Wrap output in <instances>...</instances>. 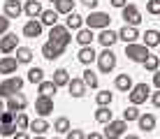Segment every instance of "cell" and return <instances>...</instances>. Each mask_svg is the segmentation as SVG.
<instances>
[{
	"label": "cell",
	"instance_id": "obj_1",
	"mask_svg": "<svg viewBox=\"0 0 160 139\" xmlns=\"http://www.w3.org/2000/svg\"><path fill=\"white\" fill-rule=\"evenodd\" d=\"M72 42V35H70V28L68 26H53L49 30V42H44L42 47V56L47 60H56L63 56V51L68 49V44Z\"/></svg>",
	"mask_w": 160,
	"mask_h": 139
},
{
	"label": "cell",
	"instance_id": "obj_2",
	"mask_svg": "<svg viewBox=\"0 0 160 139\" xmlns=\"http://www.w3.org/2000/svg\"><path fill=\"white\" fill-rule=\"evenodd\" d=\"M21 88H23V79L21 77H7L5 81H0V97L7 100L16 95V93H21Z\"/></svg>",
	"mask_w": 160,
	"mask_h": 139
},
{
	"label": "cell",
	"instance_id": "obj_3",
	"mask_svg": "<svg viewBox=\"0 0 160 139\" xmlns=\"http://www.w3.org/2000/svg\"><path fill=\"white\" fill-rule=\"evenodd\" d=\"M86 28H91V30H104V28H109V23H112V16H109L107 12H91L86 16Z\"/></svg>",
	"mask_w": 160,
	"mask_h": 139
},
{
	"label": "cell",
	"instance_id": "obj_4",
	"mask_svg": "<svg viewBox=\"0 0 160 139\" xmlns=\"http://www.w3.org/2000/svg\"><path fill=\"white\" fill-rule=\"evenodd\" d=\"M125 56L132 60V63H142L144 65V60L148 58V47L146 44H137V42H132V44H125Z\"/></svg>",
	"mask_w": 160,
	"mask_h": 139
},
{
	"label": "cell",
	"instance_id": "obj_5",
	"mask_svg": "<svg viewBox=\"0 0 160 139\" xmlns=\"http://www.w3.org/2000/svg\"><path fill=\"white\" fill-rule=\"evenodd\" d=\"M125 130H128V121H109L104 125V139H118V137H125Z\"/></svg>",
	"mask_w": 160,
	"mask_h": 139
},
{
	"label": "cell",
	"instance_id": "obj_6",
	"mask_svg": "<svg viewBox=\"0 0 160 139\" xmlns=\"http://www.w3.org/2000/svg\"><path fill=\"white\" fill-rule=\"evenodd\" d=\"M98 67H100L102 74H109V72L116 67V53L112 49H104L102 53H98Z\"/></svg>",
	"mask_w": 160,
	"mask_h": 139
},
{
	"label": "cell",
	"instance_id": "obj_7",
	"mask_svg": "<svg viewBox=\"0 0 160 139\" xmlns=\"http://www.w3.org/2000/svg\"><path fill=\"white\" fill-rule=\"evenodd\" d=\"M148 95H151V86H148V83H137V86H132V91L128 93V97H130V102H132V104H142V102H146Z\"/></svg>",
	"mask_w": 160,
	"mask_h": 139
},
{
	"label": "cell",
	"instance_id": "obj_8",
	"mask_svg": "<svg viewBox=\"0 0 160 139\" xmlns=\"http://www.w3.org/2000/svg\"><path fill=\"white\" fill-rule=\"evenodd\" d=\"M123 19H125V26H139L142 23V14H139V9H137V5H132V2H128L123 9Z\"/></svg>",
	"mask_w": 160,
	"mask_h": 139
},
{
	"label": "cell",
	"instance_id": "obj_9",
	"mask_svg": "<svg viewBox=\"0 0 160 139\" xmlns=\"http://www.w3.org/2000/svg\"><path fill=\"white\" fill-rule=\"evenodd\" d=\"M35 111L42 116V118H47L49 114H53V97L37 95V100H35Z\"/></svg>",
	"mask_w": 160,
	"mask_h": 139
},
{
	"label": "cell",
	"instance_id": "obj_10",
	"mask_svg": "<svg viewBox=\"0 0 160 139\" xmlns=\"http://www.w3.org/2000/svg\"><path fill=\"white\" fill-rule=\"evenodd\" d=\"M7 111H12V114H21V111L26 109V104H28V100H26L23 93H16V95L12 97H7Z\"/></svg>",
	"mask_w": 160,
	"mask_h": 139
},
{
	"label": "cell",
	"instance_id": "obj_11",
	"mask_svg": "<svg viewBox=\"0 0 160 139\" xmlns=\"http://www.w3.org/2000/svg\"><path fill=\"white\" fill-rule=\"evenodd\" d=\"M19 49V37L14 35V32H5L2 40H0V51L2 53H12Z\"/></svg>",
	"mask_w": 160,
	"mask_h": 139
},
{
	"label": "cell",
	"instance_id": "obj_12",
	"mask_svg": "<svg viewBox=\"0 0 160 139\" xmlns=\"http://www.w3.org/2000/svg\"><path fill=\"white\" fill-rule=\"evenodd\" d=\"M23 14V5L19 0H5V16L7 19H19Z\"/></svg>",
	"mask_w": 160,
	"mask_h": 139
},
{
	"label": "cell",
	"instance_id": "obj_13",
	"mask_svg": "<svg viewBox=\"0 0 160 139\" xmlns=\"http://www.w3.org/2000/svg\"><path fill=\"white\" fill-rule=\"evenodd\" d=\"M98 40H100V44H102L104 49H112L114 44L118 42V32H114L112 28H104L100 35H98Z\"/></svg>",
	"mask_w": 160,
	"mask_h": 139
},
{
	"label": "cell",
	"instance_id": "obj_14",
	"mask_svg": "<svg viewBox=\"0 0 160 139\" xmlns=\"http://www.w3.org/2000/svg\"><path fill=\"white\" fill-rule=\"evenodd\" d=\"M42 35V21H35L30 19L28 23L23 26V37H30V40H35V37Z\"/></svg>",
	"mask_w": 160,
	"mask_h": 139
},
{
	"label": "cell",
	"instance_id": "obj_15",
	"mask_svg": "<svg viewBox=\"0 0 160 139\" xmlns=\"http://www.w3.org/2000/svg\"><path fill=\"white\" fill-rule=\"evenodd\" d=\"M86 83H84V79H70V83H68V91H70V95L72 97H84L86 95Z\"/></svg>",
	"mask_w": 160,
	"mask_h": 139
},
{
	"label": "cell",
	"instance_id": "obj_16",
	"mask_svg": "<svg viewBox=\"0 0 160 139\" xmlns=\"http://www.w3.org/2000/svg\"><path fill=\"white\" fill-rule=\"evenodd\" d=\"M19 60L12 58V56H5V58H0V74H14L16 67H19Z\"/></svg>",
	"mask_w": 160,
	"mask_h": 139
},
{
	"label": "cell",
	"instance_id": "obj_17",
	"mask_svg": "<svg viewBox=\"0 0 160 139\" xmlns=\"http://www.w3.org/2000/svg\"><path fill=\"white\" fill-rule=\"evenodd\" d=\"M23 12L28 19H37V16H42V5H40V0H26V5H23Z\"/></svg>",
	"mask_w": 160,
	"mask_h": 139
},
{
	"label": "cell",
	"instance_id": "obj_18",
	"mask_svg": "<svg viewBox=\"0 0 160 139\" xmlns=\"http://www.w3.org/2000/svg\"><path fill=\"white\" fill-rule=\"evenodd\" d=\"M137 37H139V32H137V28H135V26H123V28L118 30V40H123L125 44L137 42Z\"/></svg>",
	"mask_w": 160,
	"mask_h": 139
},
{
	"label": "cell",
	"instance_id": "obj_19",
	"mask_svg": "<svg viewBox=\"0 0 160 139\" xmlns=\"http://www.w3.org/2000/svg\"><path fill=\"white\" fill-rule=\"evenodd\" d=\"M77 58H79L81 65H91L93 60H98V53H95V49H93V47H81L79 53H77Z\"/></svg>",
	"mask_w": 160,
	"mask_h": 139
},
{
	"label": "cell",
	"instance_id": "obj_20",
	"mask_svg": "<svg viewBox=\"0 0 160 139\" xmlns=\"http://www.w3.org/2000/svg\"><path fill=\"white\" fill-rule=\"evenodd\" d=\"M65 26H68L70 30H81V28L86 26V21H84V16H81V14L70 12V14H68V19H65Z\"/></svg>",
	"mask_w": 160,
	"mask_h": 139
},
{
	"label": "cell",
	"instance_id": "obj_21",
	"mask_svg": "<svg viewBox=\"0 0 160 139\" xmlns=\"http://www.w3.org/2000/svg\"><path fill=\"white\" fill-rule=\"evenodd\" d=\"M77 42L81 44V47H93V40H95V35H93L91 28H81V30H77Z\"/></svg>",
	"mask_w": 160,
	"mask_h": 139
},
{
	"label": "cell",
	"instance_id": "obj_22",
	"mask_svg": "<svg viewBox=\"0 0 160 139\" xmlns=\"http://www.w3.org/2000/svg\"><path fill=\"white\" fill-rule=\"evenodd\" d=\"M114 86H116L118 91H123V93H130L135 83H132V77L128 74V72H125V74H118V77H116V81H114Z\"/></svg>",
	"mask_w": 160,
	"mask_h": 139
},
{
	"label": "cell",
	"instance_id": "obj_23",
	"mask_svg": "<svg viewBox=\"0 0 160 139\" xmlns=\"http://www.w3.org/2000/svg\"><path fill=\"white\" fill-rule=\"evenodd\" d=\"M137 123H139V130L151 132V130H156V116L153 114H142L139 118H137Z\"/></svg>",
	"mask_w": 160,
	"mask_h": 139
},
{
	"label": "cell",
	"instance_id": "obj_24",
	"mask_svg": "<svg viewBox=\"0 0 160 139\" xmlns=\"http://www.w3.org/2000/svg\"><path fill=\"white\" fill-rule=\"evenodd\" d=\"M40 21H42V26L53 28V26L58 23V12H56V9H44L42 16H40Z\"/></svg>",
	"mask_w": 160,
	"mask_h": 139
},
{
	"label": "cell",
	"instance_id": "obj_25",
	"mask_svg": "<svg viewBox=\"0 0 160 139\" xmlns=\"http://www.w3.org/2000/svg\"><path fill=\"white\" fill-rule=\"evenodd\" d=\"M28 130H32L35 135H44L47 130H51V125L47 123V118H42V116H40V118L30 121V127H28Z\"/></svg>",
	"mask_w": 160,
	"mask_h": 139
},
{
	"label": "cell",
	"instance_id": "obj_26",
	"mask_svg": "<svg viewBox=\"0 0 160 139\" xmlns=\"http://www.w3.org/2000/svg\"><path fill=\"white\" fill-rule=\"evenodd\" d=\"M53 83H56V86L60 88V86H68L70 83V72L65 70V67H58L56 72H53V79H51Z\"/></svg>",
	"mask_w": 160,
	"mask_h": 139
},
{
	"label": "cell",
	"instance_id": "obj_27",
	"mask_svg": "<svg viewBox=\"0 0 160 139\" xmlns=\"http://www.w3.org/2000/svg\"><path fill=\"white\" fill-rule=\"evenodd\" d=\"M142 37H144V44L148 49H151V47H160V32L153 30V28H151V30H146Z\"/></svg>",
	"mask_w": 160,
	"mask_h": 139
},
{
	"label": "cell",
	"instance_id": "obj_28",
	"mask_svg": "<svg viewBox=\"0 0 160 139\" xmlns=\"http://www.w3.org/2000/svg\"><path fill=\"white\" fill-rule=\"evenodd\" d=\"M53 130H56L58 135H68V132L72 130V125H70V118H65V116L56 118V121H53Z\"/></svg>",
	"mask_w": 160,
	"mask_h": 139
},
{
	"label": "cell",
	"instance_id": "obj_29",
	"mask_svg": "<svg viewBox=\"0 0 160 139\" xmlns=\"http://www.w3.org/2000/svg\"><path fill=\"white\" fill-rule=\"evenodd\" d=\"M37 91H40V95H56V91H58V86L53 81H42V83H37Z\"/></svg>",
	"mask_w": 160,
	"mask_h": 139
},
{
	"label": "cell",
	"instance_id": "obj_30",
	"mask_svg": "<svg viewBox=\"0 0 160 139\" xmlns=\"http://www.w3.org/2000/svg\"><path fill=\"white\" fill-rule=\"evenodd\" d=\"M74 2L77 0H58V2H53V5H56L58 14H70V12H74Z\"/></svg>",
	"mask_w": 160,
	"mask_h": 139
},
{
	"label": "cell",
	"instance_id": "obj_31",
	"mask_svg": "<svg viewBox=\"0 0 160 139\" xmlns=\"http://www.w3.org/2000/svg\"><path fill=\"white\" fill-rule=\"evenodd\" d=\"M95 121H98V123H104V125H107L109 121H114L109 107H100V109H98V111H95Z\"/></svg>",
	"mask_w": 160,
	"mask_h": 139
},
{
	"label": "cell",
	"instance_id": "obj_32",
	"mask_svg": "<svg viewBox=\"0 0 160 139\" xmlns=\"http://www.w3.org/2000/svg\"><path fill=\"white\" fill-rule=\"evenodd\" d=\"M112 100H114V93H109V91H100V93L95 95L98 107H109V104H112Z\"/></svg>",
	"mask_w": 160,
	"mask_h": 139
},
{
	"label": "cell",
	"instance_id": "obj_33",
	"mask_svg": "<svg viewBox=\"0 0 160 139\" xmlns=\"http://www.w3.org/2000/svg\"><path fill=\"white\" fill-rule=\"evenodd\" d=\"M16 60H19V63H30V60H32V49L19 47V49H16Z\"/></svg>",
	"mask_w": 160,
	"mask_h": 139
},
{
	"label": "cell",
	"instance_id": "obj_34",
	"mask_svg": "<svg viewBox=\"0 0 160 139\" xmlns=\"http://www.w3.org/2000/svg\"><path fill=\"white\" fill-rule=\"evenodd\" d=\"M28 81L30 83H42L44 81V70L42 67H30L28 70Z\"/></svg>",
	"mask_w": 160,
	"mask_h": 139
},
{
	"label": "cell",
	"instance_id": "obj_35",
	"mask_svg": "<svg viewBox=\"0 0 160 139\" xmlns=\"http://www.w3.org/2000/svg\"><path fill=\"white\" fill-rule=\"evenodd\" d=\"M81 79H84V83H86L88 88H98V74H95L91 67L84 70V77H81Z\"/></svg>",
	"mask_w": 160,
	"mask_h": 139
},
{
	"label": "cell",
	"instance_id": "obj_36",
	"mask_svg": "<svg viewBox=\"0 0 160 139\" xmlns=\"http://www.w3.org/2000/svg\"><path fill=\"white\" fill-rule=\"evenodd\" d=\"M139 116H142V111L137 109V104H130V107L123 111V121H128V123H130V121H137Z\"/></svg>",
	"mask_w": 160,
	"mask_h": 139
},
{
	"label": "cell",
	"instance_id": "obj_37",
	"mask_svg": "<svg viewBox=\"0 0 160 139\" xmlns=\"http://www.w3.org/2000/svg\"><path fill=\"white\" fill-rule=\"evenodd\" d=\"M144 67L148 72H158V67H160V56H148V58L144 60Z\"/></svg>",
	"mask_w": 160,
	"mask_h": 139
},
{
	"label": "cell",
	"instance_id": "obj_38",
	"mask_svg": "<svg viewBox=\"0 0 160 139\" xmlns=\"http://www.w3.org/2000/svg\"><path fill=\"white\" fill-rule=\"evenodd\" d=\"M16 127H19V130H28V127H30V118L23 114V111L16 114Z\"/></svg>",
	"mask_w": 160,
	"mask_h": 139
},
{
	"label": "cell",
	"instance_id": "obj_39",
	"mask_svg": "<svg viewBox=\"0 0 160 139\" xmlns=\"http://www.w3.org/2000/svg\"><path fill=\"white\" fill-rule=\"evenodd\" d=\"M146 12L160 16V0H148V2H146Z\"/></svg>",
	"mask_w": 160,
	"mask_h": 139
},
{
	"label": "cell",
	"instance_id": "obj_40",
	"mask_svg": "<svg viewBox=\"0 0 160 139\" xmlns=\"http://www.w3.org/2000/svg\"><path fill=\"white\" fill-rule=\"evenodd\" d=\"M7 30H9V19L5 14H0V37H2Z\"/></svg>",
	"mask_w": 160,
	"mask_h": 139
},
{
	"label": "cell",
	"instance_id": "obj_41",
	"mask_svg": "<svg viewBox=\"0 0 160 139\" xmlns=\"http://www.w3.org/2000/svg\"><path fill=\"white\" fill-rule=\"evenodd\" d=\"M68 139H86V135H84V130H70Z\"/></svg>",
	"mask_w": 160,
	"mask_h": 139
},
{
	"label": "cell",
	"instance_id": "obj_42",
	"mask_svg": "<svg viewBox=\"0 0 160 139\" xmlns=\"http://www.w3.org/2000/svg\"><path fill=\"white\" fill-rule=\"evenodd\" d=\"M79 2H84L91 12H95V7H98V0H79Z\"/></svg>",
	"mask_w": 160,
	"mask_h": 139
},
{
	"label": "cell",
	"instance_id": "obj_43",
	"mask_svg": "<svg viewBox=\"0 0 160 139\" xmlns=\"http://www.w3.org/2000/svg\"><path fill=\"white\" fill-rule=\"evenodd\" d=\"M112 2V7H118V9H123L125 5H128V0H109Z\"/></svg>",
	"mask_w": 160,
	"mask_h": 139
},
{
	"label": "cell",
	"instance_id": "obj_44",
	"mask_svg": "<svg viewBox=\"0 0 160 139\" xmlns=\"http://www.w3.org/2000/svg\"><path fill=\"white\" fill-rule=\"evenodd\" d=\"M151 102H153V107H160V88L151 95Z\"/></svg>",
	"mask_w": 160,
	"mask_h": 139
},
{
	"label": "cell",
	"instance_id": "obj_45",
	"mask_svg": "<svg viewBox=\"0 0 160 139\" xmlns=\"http://www.w3.org/2000/svg\"><path fill=\"white\" fill-rule=\"evenodd\" d=\"M14 139H30V137H28V132H26V130H19L14 135Z\"/></svg>",
	"mask_w": 160,
	"mask_h": 139
},
{
	"label": "cell",
	"instance_id": "obj_46",
	"mask_svg": "<svg viewBox=\"0 0 160 139\" xmlns=\"http://www.w3.org/2000/svg\"><path fill=\"white\" fill-rule=\"evenodd\" d=\"M153 83H156V88H160V70L153 72Z\"/></svg>",
	"mask_w": 160,
	"mask_h": 139
},
{
	"label": "cell",
	"instance_id": "obj_47",
	"mask_svg": "<svg viewBox=\"0 0 160 139\" xmlns=\"http://www.w3.org/2000/svg\"><path fill=\"white\" fill-rule=\"evenodd\" d=\"M86 139H104V135H100V132H91V135H86Z\"/></svg>",
	"mask_w": 160,
	"mask_h": 139
},
{
	"label": "cell",
	"instance_id": "obj_48",
	"mask_svg": "<svg viewBox=\"0 0 160 139\" xmlns=\"http://www.w3.org/2000/svg\"><path fill=\"white\" fill-rule=\"evenodd\" d=\"M2 111H7V104L2 102V97H0V114H2Z\"/></svg>",
	"mask_w": 160,
	"mask_h": 139
},
{
	"label": "cell",
	"instance_id": "obj_49",
	"mask_svg": "<svg viewBox=\"0 0 160 139\" xmlns=\"http://www.w3.org/2000/svg\"><path fill=\"white\" fill-rule=\"evenodd\" d=\"M123 139H139V137H137V135H125Z\"/></svg>",
	"mask_w": 160,
	"mask_h": 139
},
{
	"label": "cell",
	"instance_id": "obj_50",
	"mask_svg": "<svg viewBox=\"0 0 160 139\" xmlns=\"http://www.w3.org/2000/svg\"><path fill=\"white\" fill-rule=\"evenodd\" d=\"M35 139H44V135H35Z\"/></svg>",
	"mask_w": 160,
	"mask_h": 139
},
{
	"label": "cell",
	"instance_id": "obj_51",
	"mask_svg": "<svg viewBox=\"0 0 160 139\" xmlns=\"http://www.w3.org/2000/svg\"><path fill=\"white\" fill-rule=\"evenodd\" d=\"M51 2H58V0H51Z\"/></svg>",
	"mask_w": 160,
	"mask_h": 139
},
{
	"label": "cell",
	"instance_id": "obj_52",
	"mask_svg": "<svg viewBox=\"0 0 160 139\" xmlns=\"http://www.w3.org/2000/svg\"><path fill=\"white\" fill-rule=\"evenodd\" d=\"M158 51H160V47H158ZM158 56H160V53H158Z\"/></svg>",
	"mask_w": 160,
	"mask_h": 139
},
{
	"label": "cell",
	"instance_id": "obj_53",
	"mask_svg": "<svg viewBox=\"0 0 160 139\" xmlns=\"http://www.w3.org/2000/svg\"><path fill=\"white\" fill-rule=\"evenodd\" d=\"M0 139H2V135H0Z\"/></svg>",
	"mask_w": 160,
	"mask_h": 139
},
{
	"label": "cell",
	"instance_id": "obj_54",
	"mask_svg": "<svg viewBox=\"0 0 160 139\" xmlns=\"http://www.w3.org/2000/svg\"><path fill=\"white\" fill-rule=\"evenodd\" d=\"M56 139H58V137H56Z\"/></svg>",
	"mask_w": 160,
	"mask_h": 139
}]
</instances>
